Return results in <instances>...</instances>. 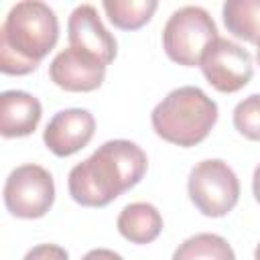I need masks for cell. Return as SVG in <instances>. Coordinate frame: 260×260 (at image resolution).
Here are the masks:
<instances>
[{
	"label": "cell",
	"mask_w": 260,
	"mask_h": 260,
	"mask_svg": "<svg viewBox=\"0 0 260 260\" xmlns=\"http://www.w3.org/2000/svg\"><path fill=\"white\" fill-rule=\"evenodd\" d=\"M254 260H260V242H258V246L254 250Z\"/></svg>",
	"instance_id": "20"
},
{
	"label": "cell",
	"mask_w": 260,
	"mask_h": 260,
	"mask_svg": "<svg viewBox=\"0 0 260 260\" xmlns=\"http://www.w3.org/2000/svg\"><path fill=\"white\" fill-rule=\"evenodd\" d=\"M116 228L120 232L122 238H126L132 244L144 246L154 242L160 232H162V215L160 211L146 201H136V203H128L118 219H116Z\"/></svg>",
	"instance_id": "12"
},
{
	"label": "cell",
	"mask_w": 260,
	"mask_h": 260,
	"mask_svg": "<svg viewBox=\"0 0 260 260\" xmlns=\"http://www.w3.org/2000/svg\"><path fill=\"white\" fill-rule=\"evenodd\" d=\"M171 260H236V254L225 238L203 232L179 244Z\"/></svg>",
	"instance_id": "14"
},
{
	"label": "cell",
	"mask_w": 260,
	"mask_h": 260,
	"mask_svg": "<svg viewBox=\"0 0 260 260\" xmlns=\"http://www.w3.org/2000/svg\"><path fill=\"white\" fill-rule=\"evenodd\" d=\"M256 47H258V53H256V59H258V63H260V43H258Z\"/></svg>",
	"instance_id": "21"
},
{
	"label": "cell",
	"mask_w": 260,
	"mask_h": 260,
	"mask_svg": "<svg viewBox=\"0 0 260 260\" xmlns=\"http://www.w3.org/2000/svg\"><path fill=\"white\" fill-rule=\"evenodd\" d=\"M2 195L10 215L20 219H37L47 215V211L53 207L55 181L45 167L26 162L10 171Z\"/></svg>",
	"instance_id": "6"
},
{
	"label": "cell",
	"mask_w": 260,
	"mask_h": 260,
	"mask_svg": "<svg viewBox=\"0 0 260 260\" xmlns=\"http://www.w3.org/2000/svg\"><path fill=\"white\" fill-rule=\"evenodd\" d=\"M22 260H69V254L57 244H39L30 248Z\"/></svg>",
	"instance_id": "17"
},
{
	"label": "cell",
	"mask_w": 260,
	"mask_h": 260,
	"mask_svg": "<svg viewBox=\"0 0 260 260\" xmlns=\"http://www.w3.org/2000/svg\"><path fill=\"white\" fill-rule=\"evenodd\" d=\"M234 128L248 140H260V93H252L236 104Z\"/></svg>",
	"instance_id": "16"
},
{
	"label": "cell",
	"mask_w": 260,
	"mask_h": 260,
	"mask_svg": "<svg viewBox=\"0 0 260 260\" xmlns=\"http://www.w3.org/2000/svg\"><path fill=\"white\" fill-rule=\"evenodd\" d=\"M106 16L120 30H136L144 26L154 10L158 8L156 0H104L102 2Z\"/></svg>",
	"instance_id": "15"
},
{
	"label": "cell",
	"mask_w": 260,
	"mask_h": 260,
	"mask_svg": "<svg viewBox=\"0 0 260 260\" xmlns=\"http://www.w3.org/2000/svg\"><path fill=\"white\" fill-rule=\"evenodd\" d=\"M217 116V104L203 89L183 85L169 91L167 98L154 106L150 122L158 138L183 148H191L209 136Z\"/></svg>",
	"instance_id": "3"
},
{
	"label": "cell",
	"mask_w": 260,
	"mask_h": 260,
	"mask_svg": "<svg viewBox=\"0 0 260 260\" xmlns=\"http://www.w3.org/2000/svg\"><path fill=\"white\" fill-rule=\"evenodd\" d=\"M93 132L95 118L89 110L65 108L49 120L43 132V140L55 156H71L89 144Z\"/></svg>",
	"instance_id": "9"
},
{
	"label": "cell",
	"mask_w": 260,
	"mask_h": 260,
	"mask_svg": "<svg viewBox=\"0 0 260 260\" xmlns=\"http://www.w3.org/2000/svg\"><path fill=\"white\" fill-rule=\"evenodd\" d=\"M81 260H124V258L118 252L110 250V248H93Z\"/></svg>",
	"instance_id": "18"
},
{
	"label": "cell",
	"mask_w": 260,
	"mask_h": 260,
	"mask_svg": "<svg viewBox=\"0 0 260 260\" xmlns=\"http://www.w3.org/2000/svg\"><path fill=\"white\" fill-rule=\"evenodd\" d=\"M146 169V152L136 142L108 140L69 171L67 189L71 199L83 207H106L138 185Z\"/></svg>",
	"instance_id": "1"
},
{
	"label": "cell",
	"mask_w": 260,
	"mask_h": 260,
	"mask_svg": "<svg viewBox=\"0 0 260 260\" xmlns=\"http://www.w3.org/2000/svg\"><path fill=\"white\" fill-rule=\"evenodd\" d=\"M217 39V26L201 6L175 10L162 26V49L167 57L183 67L201 63L205 49Z\"/></svg>",
	"instance_id": "4"
},
{
	"label": "cell",
	"mask_w": 260,
	"mask_h": 260,
	"mask_svg": "<svg viewBox=\"0 0 260 260\" xmlns=\"http://www.w3.org/2000/svg\"><path fill=\"white\" fill-rule=\"evenodd\" d=\"M59 41L55 10L41 0L16 2L0 26V71L28 75Z\"/></svg>",
	"instance_id": "2"
},
{
	"label": "cell",
	"mask_w": 260,
	"mask_h": 260,
	"mask_svg": "<svg viewBox=\"0 0 260 260\" xmlns=\"http://www.w3.org/2000/svg\"><path fill=\"white\" fill-rule=\"evenodd\" d=\"M228 32L246 43H260V0H228L221 6Z\"/></svg>",
	"instance_id": "13"
},
{
	"label": "cell",
	"mask_w": 260,
	"mask_h": 260,
	"mask_svg": "<svg viewBox=\"0 0 260 260\" xmlns=\"http://www.w3.org/2000/svg\"><path fill=\"white\" fill-rule=\"evenodd\" d=\"M67 41L69 47L91 53L106 67L116 59L118 53L114 35L104 26L95 6L91 4H79L73 8L67 20Z\"/></svg>",
	"instance_id": "10"
},
{
	"label": "cell",
	"mask_w": 260,
	"mask_h": 260,
	"mask_svg": "<svg viewBox=\"0 0 260 260\" xmlns=\"http://www.w3.org/2000/svg\"><path fill=\"white\" fill-rule=\"evenodd\" d=\"M252 193H254V199L260 203V165L254 169V175H252Z\"/></svg>",
	"instance_id": "19"
},
{
	"label": "cell",
	"mask_w": 260,
	"mask_h": 260,
	"mask_svg": "<svg viewBox=\"0 0 260 260\" xmlns=\"http://www.w3.org/2000/svg\"><path fill=\"white\" fill-rule=\"evenodd\" d=\"M201 73L211 87L221 93H236L254 75L252 55L230 39L217 37L201 57Z\"/></svg>",
	"instance_id": "7"
},
{
	"label": "cell",
	"mask_w": 260,
	"mask_h": 260,
	"mask_svg": "<svg viewBox=\"0 0 260 260\" xmlns=\"http://www.w3.org/2000/svg\"><path fill=\"white\" fill-rule=\"evenodd\" d=\"M106 65L87 51L67 47L49 63V79L65 91H93L104 83Z\"/></svg>",
	"instance_id": "8"
},
{
	"label": "cell",
	"mask_w": 260,
	"mask_h": 260,
	"mask_svg": "<svg viewBox=\"0 0 260 260\" xmlns=\"http://www.w3.org/2000/svg\"><path fill=\"white\" fill-rule=\"evenodd\" d=\"M187 193L201 215L223 217L238 205L240 181L225 160L205 158L191 169Z\"/></svg>",
	"instance_id": "5"
},
{
	"label": "cell",
	"mask_w": 260,
	"mask_h": 260,
	"mask_svg": "<svg viewBox=\"0 0 260 260\" xmlns=\"http://www.w3.org/2000/svg\"><path fill=\"white\" fill-rule=\"evenodd\" d=\"M43 116L41 102L22 89L0 93V134L4 138L28 136L37 130Z\"/></svg>",
	"instance_id": "11"
}]
</instances>
